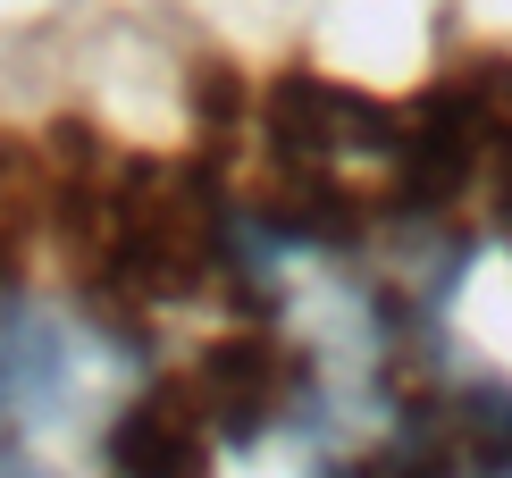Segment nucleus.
Wrapping results in <instances>:
<instances>
[{
    "label": "nucleus",
    "instance_id": "nucleus-5",
    "mask_svg": "<svg viewBox=\"0 0 512 478\" xmlns=\"http://www.w3.org/2000/svg\"><path fill=\"white\" fill-rule=\"evenodd\" d=\"M454 68L471 76L479 101V219L512 244V51H471Z\"/></svg>",
    "mask_w": 512,
    "mask_h": 478
},
{
    "label": "nucleus",
    "instance_id": "nucleus-2",
    "mask_svg": "<svg viewBox=\"0 0 512 478\" xmlns=\"http://www.w3.org/2000/svg\"><path fill=\"white\" fill-rule=\"evenodd\" d=\"M210 470H219V428L185 378L143 386L101 428V478H210Z\"/></svg>",
    "mask_w": 512,
    "mask_h": 478
},
{
    "label": "nucleus",
    "instance_id": "nucleus-4",
    "mask_svg": "<svg viewBox=\"0 0 512 478\" xmlns=\"http://www.w3.org/2000/svg\"><path fill=\"white\" fill-rule=\"evenodd\" d=\"M76 386V353H68V328L42 311H0V437L9 428H34L68 403Z\"/></svg>",
    "mask_w": 512,
    "mask_h": 478
},
{
    "label": "nucleus",
    "instance_id": "nucleus-1",
    "mask_svg": "<svg viewBox=\"0 0 512 478\" xmlns=\"http://www.w3.org/2000/svg\"><path fill=\"white\" fill-rule=\"evenodd\" d=\"M185 386H194V403L210 411L219 445H261L269 428L286 420V403L303 395V361H294V344L277 336L269 319H244V328L210 336L194 353Z\"/></svg>",
    "mask_w": 512,
    "mask_h": 478
},
{
    "label": "nucleus",
    "instance_id": "nucleus-3",
    "mask_svg": "<svg viewBox=\"0 0 512 478\" xmlns=\"http://www.w3.org/2000/svg\"><path fill=\"white\" fill-rule=\"evenodd\" d=\"M403 411H420V420L454 445V462L471 470V478H512V386L504 378L403 386Z\"/></svg>",
    "mask_w": 512,
    "mask_h": 478
}]
</instances>
